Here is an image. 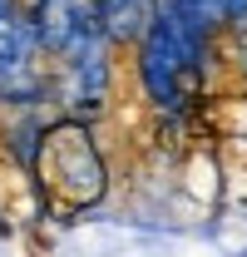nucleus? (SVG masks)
<instances>
[{"instance_id": "f257e3e1", "label": "nucleus", "mask_w": 247, "mask_h": 257, "mask_svg": "<svg viewBox=\"0 0 247 257\" xmlns=\"http://www.w3.org/2000/svg\"><path fill=\"white\" fill-rule=\"evenodd\" d=\"M30 188L40 193L45 208H60V213L99 208L114 188V168H109V154H104L99 124L55 109L50 124H45V139H40Z\"/></svg>"}, {"instance_id": "f03ea898", "label": "nucleus", "mask_w": 247, "mask_h": 257, "mask_svg": "<svg viewBox=\"0 0 247 257\" xmlns=\"http://www.w3.org/2000/svg\"><path fill=\"white\" fill-rule=\"evenodd\" d=\"M119 74H124V45L104 25H94L64 55L50 60V104L60 114L99 124L119 104Z\"/></svg>"}, {"instance_id": "7ed1b4c3", "label": "nucleus", "mask_w": 247, "mask_h": 257, "mask_svg": "<svg viewBox=\"0 0 247 257\" xmlns=\"http://www.w3.org/2000/svg\"><path fill=\"white\" fill-rule=\"evenodd\" d=\"M94 10H99V25L114 35L119 45H129L139 25L149 20V10H154V0H94Z\"/></svg>"}]
</instances>
